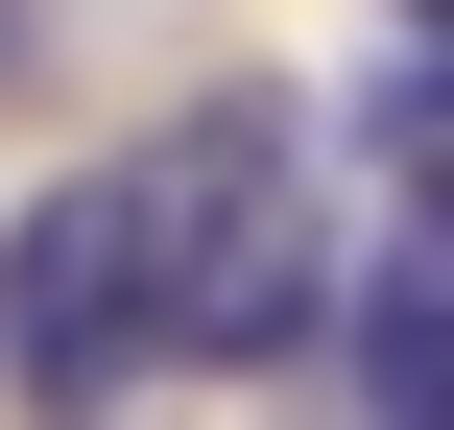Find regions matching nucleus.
Wrapping results in <instances>:
<instances>
[{
  "label": "nucleus",
  "instance_id": "f03ea898",
  "mask_svg": "<svg viewBox=\"0 0 454 430\" xmlns=\"http://www.w3.org/2000/svg\"><path fill=\"white\" fill-rule=\"evenodd\" d=\"M0 383H24L48 430L144 383V239H120V168H72V192L0 215Z\"/></svg>",
  "mask_w": 454,
  "mask_h": 430
},
{
  "label": "nucleus",
  "instance_id": "f257e3e1",
  "mask_svg": "<svg viewBox=\"0 0 454 430\" xmlns=\"http://www.w3.org/2000/svg\"><path fill=\"white\" fill-rule=\"evenodd\" d=\"M120 239H144V359H287L335 287H311V120L287 96H215L120 168Z\"/></svg>",
  "mask_w": 454,
  "mask_h": 430
},
{
  "label": "nucleus",
  "instance_id": "7ed1b4c3",
  "mask_svg": "<svg viewBox=\"0 0 454 430\" xmlns=\"http://www.w3.org/2000/svg\"><path fill=\"white\" fill-rule=\"evenodd\" d=\"M335 335H359V407L383 430H454V239H383Z\"/></svg>",
  "mask_w": 454,
  "mask_h": 430
}]
</instances>
